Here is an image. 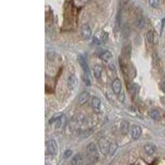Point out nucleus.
<instances>
[{
  "instance_id": "1",
  "label": "nucleus",
  "mask_w": 165,
  "mask_h": 165,
  "mask_svg": "<svg viewBox=\"0 0 165 165\" xmlns=\"http://www.w3.org/2000/svg\"><path fill=\"white\" fill-rule=\"evenodd\" d=\"M87 154L88 158L93 161H97L98 159V149L94 143H90L87 146Z\"/></svg>"
},
{
  "instance_id": "2",
  "label": "nucleus",
  "mask_w": 165,
  "mask_h": 165,
  "mask_svg": "<svg viewBox=\"0 0 165 165\" xmlns=\"http://www.w3.org/2000/svg\"><path fill=\"white\" fill-rule=\"evenodd\" d=\"M108 34L105 31H99L93 36V42L97 45H101L105 41H107Z\"/></svg>"
},
{
  "instance_id": "3",
  "label": "nucleus",
  "mask_w": 165,
  "mask_h": 165,
  "mask_svg": "<svg viewBox=\"0 0 165 165\" xmlns=\"http://www.w3.org/2000/svg\"><path fill=\"white\" fill-rule=\"evenodd\" d=\"M47 152L51 155H55L58 152V146L56 141L54 139H49L46 142Z\"/></svg>"
},
{
  "instance_id": "4",
  "label": "nucleus",
  "mask_w": 165,
  "mask_h": 165,
  "mask_svg": "<svg viewBox=\"0 0 165 165\" xmlns=\"http://www.w3.org/2000/svg\"><path fill=\"white\" fill-rule=\"evenodd\" d=\"M99 150L104 155L109 154L110 142L106 138H102L99 140Z\"/></svg>"
},
{
  "instance_id": "5",
  "label": "nucleus",
  "mask_w": 165,
  "mask_h": 165,
  "mask_svg": "<svg viewBox=\"0 0 165 165\" xmlns=\"http://www.w3.org/2000/svg\"><path fill=\"white\" fill-rule=\"evenodd\" d=\"M81 36L84 40H88L92 36V30L88 24H83L81 27Z\"/></svg>"
},
{
  "instance_id": "6",
  "label": "nucleus",
  "mask_w": 165,
  "mask_h": 165,
  "mask_svg": "<svg viewBox=\"0 0 165 165\" xmlns=\"http://www.w3.org/2000/svg\"><path fill=\"white\" fill-rule=\"evenodd\" d=\"M78 64H80V66H81V68L82 69V70H83L84 73L89 75L90 71H89V68H88V63L86 61V60L83 58V56H82V55H78Z\"/></svg>"
},
{
  "instance_id": "7",
  "label": "nucleus",
  "mask_w": 165,
  "mask_h": 165,
  "mask_svg": "<svg viewBox=\"0 0 165 165\" xmlns=\"http://www.w3.org/2000/svg\"><path fill=\"white\" fill-rule=\"evenodd\" d=\"M142 130L139 125H133L130 130V137L133 139H138L141 136Z\"/></svg>"
},
{
  "instance_id": "8",
  "label": "nucleus",
  "mask_w": 165,
  "mask_h": 165,
  "mask_svg": "<svg viewBox=\"0 0 165 165\" xmlns=\"http://www.w3.org/2000/svg\"><path fill=\"white\" fill-rule=\"evenodd\" d=\"M112 91L115 94H120L122 89V83L119 78H116L112 82Z\"/></svg>"
},
{
  "instance_id": "9",
  "label": "nucleus",
  "mask_w": 165,
  "mask_h": 165,
  "mask_svg": "<svg viewBox=\"0 0 165 165\" xmlns=\"http://www.w3.org/2000/svg\"><path fill=\"white\" fill-rule=\"evenodd\" d=\"M91 105H92V107H93L94 112H96V113L100 112V110H101V100L98 97H93V99H92Z\"/></svg>"
},
{
  "instance_id": "10",
  "label": "nucleus",
  "mask_w": 165,
  "mask_h": 165,
  "mask_svg": "<svg viewBox=\"0 0 165 165\" xmlns=\"http://www.w3.org/2000/svg\"><path fill=\"white\" fill-rule=\"evenodd\" d=\"M78 84V79L75 75H70L67 80L68 88L69 90H73Z\"/></svg>"
},
{
  "instance_id": "11",
  "label": "nucleus",
  "mask_w": 165,
  "mask_h": 165,
  "mask_svg": "<svg viewBox=\"0 0 165 165\" xmlns=\"http://www.w3.org/2000/svg\"><path fill=\"white\" fill-rule=\"evenodd\" d=\"M120 130L121 132V134H124V135H126L128 134L130 130V124L127 121H122L121 122V125H120Z\"/></svg>"
},
{
  "instance_id": "12",
  "label": "nucleus",
  "mask_w": 165,
  "mask_h": 165,
  "mask_svg": "<svg viewBox=\"0 0 165 165\" xmlns=\"http://www.w3.org/2000/svg\"><path fill=\"white\" fill-rule=\"evenodd\" d=\"M90 98V94L88 93V92H82L79 97H78V104L81 106V105H83L85 103H87L88 101V99Z\"/></svg>"
},
{
  "instance_id": "13",
  "label": "nucleus",
  "mask_w": 165,
  "mask_h": 165,
  "mask_svg": "<svg viewBox=\"0 0 165 165\" xmlns=\"http://www.w3.org/2000/svg\"><path fill=\"white\" fill-rule=\"evenodd\" d=\"M72 165H84V161L82 159V156L80 154H76L73 157L71 161Z\"/></svg>"
},
{
  "instance_id": "14",
  "label": "nucleus",
  "mask_w": 165,
  "mask_h": 165,
  "mask_svg": "<svg viewBox=\"0 0 165 165\" xmlns=\"http://www.w3.org/2000/svg\"><path fill=\"white\" fill-rule=\"evenodd\" d=\"M102 73H103V68L100 64H96L93 67V75L95 78L100 79L102 77Z\"/></svg>"
},
{
  "instance_id": "15",
  "label": "nucleus",
  "mask_w": 165,
  "mask_h": 165,
  "mask_svg": "<svg viewBox=\"0 0 165 165\" xmlns=\"http://www.w3.org/2000/svg\"><path fill=\"white\" fill-rule=\"evenodd\" d=\"M144 151H145V153H146L148 155H153L155 153V151H156V147H155V145L151 144H146V145H144Z\"/></svg>"
},
{
  "instance_id": "16",
  "label": "nucleus",
  "mask_w": 165,
  "mask_h": 165,
  "mask_svg": "<svg viewBox=\"0 0 165 165\" xmlns=\"http://www.w3.org/2000/svg\"><path fill=\"white\" fill-rule=\"evenodd\" d=\"M100 57H101V59L103 60V61L109 62L112 59V54L109 51H106L103 52V53L101 54Z\"/></svg>"
},
{
  "instance_id": "17",
  "label": "nucleus",
  "mask_w": 165,
  "mask_h": 165,
  "mask_svg": "<svg viewBox=\"0 0 165 165\" xmlns=\"http://www.w3.org/2000/svg\"><path fill=\"white\" fill-rule=\"evenodd\" d=\"M149 116L152 119L155 120V121H158V120L160 119V112L158 110H152V111H150V113H149Z\"/></svg>"
},
{
  "instance_id": "18",
  "label": "nucleus",
  "mask_w": 165,
  "mask_h": 165,
  "mask_svg": "<svg viewBox=\"0 0 165 165\" xmlns=\"http://www.w3.org/2000/svg\"><path fill=\"white\" fill-rule=\"evenodd\" d=\"M117 150V144L115 141H112L110 143V150H109V154L111 156H112L115 154V152Z\"/></svg>"
},
{
  "instance_id": "19",
  "label": "nucleus",
  "mask_w": 165,
  "mask_h": 165,
  "mask_svg": "<svg viewBox=\"0 0 165 165\" xmlns=\"http://www.w3.org/2000/svg\"><path fill=\"white\" fill-rule=\"evenodd\" d=\"M144 25H145V21H144V20L142 17L138 18V19L136 20V21H135V26H136L137 28H139V29L144 28Z\"/></svg>"
},
{
  "instance_id": "20",
  "label": "nucleus",
  "mask_w": 165,
  "mask_h": 165,
  "mask_svg": "<svg viewBox=\"0 0 165 165\" xmlns=\"http://www.w3.org/2000/svg\"><path fill=\"white\" fill-rule=\"evenodd\" d=\"M146 38L147 41H149V43H153L154 40H155V34L152 31H149L146 33Z\"/></svg>"
},
{
  "instance_id": "21",
  "label": "nucleus",
  "mask_w": 165,
  "mask_h": 165,
  "mask_svg": "<svg viewBox=\"0 0 165 165\" xmlns=\"http://www.w3.org/2000/svg\"><path fill=\"white\" fill-rule=\"evenodd\" d=\"M62 115L61 113H58V114H55V116H53L51 117V119L49 121V123L50 124H53V123H55L58 120H60V119L62 117Z\"/></svg>"
},
{
  "instance_id": "22",
  "label": "nucleus",
  "mask_w": 165,
  "mask_h": 165,
  "mask_svg": "<svg viewBox=\"0 0 165 165\" xmlns=\"http://www.w3.org/2000/svg\"><path fill=\"white\" fill-rule=\"evenodd\" d=\"M150 5L154 8H158L159 7L160 0H149Z\"/></svg>"
},
{
  "instance_id": "23",
  "label": "nucleus",
  "mask_w": 165,
  "mask_h": 165,
  "mask_svg": "<svg viewBox=\"0 0 165 165\" xmlns=\"http://www.w3.org/2000/svg\"><path fill=\"white\" fill-rule=\"evenodd\" d=\"M139 86L138 85H136V84H134V85H132L131 86V93H133V95L135 96L138 92H139Z\"/></svg>"
},
{
  "instance_id": "24",
  "label": "nucleus",
  "mask_w": 165,
  "mask_h": 165,
  "mask_svg": "<svg viewBox=\"0 0 165 165\" xmlns=\"http://www.w3.org/2000/svg\"><path fill=\"white\" fill-rule=\"evenodd\" d=\"M72 154L73 152L71 150H66V151L64 152V159H68V158H69V157L72 155Z\"/></svg>"
},
{
  "instance_id": "25",
  "label": "nucleus",
  "mask_w": 165,
  "mask_h": 165,
  "mask_svg": "<svg viewBox=\"0 0 165 165\" xmlns=\"http://www.w3.org/2000/svg\"><path fill=\"white\" fill-rule=\"evenodd\" d=\"M159 87L160 89H161V91H162L164 93H165V82H161L159 84Z\"/></svg>"
},
{
  "instance_id": "26",
  "label": "nucleus",
  "mask_w": 165,
  "mask_h": 165,
  "mask_svg": "<svg viewBox=\"0 0 165 165\" xmlns=\"http://www.w3.org/2000/svg\"><path fill=\"white\" fill-rule=\"evenodd\" d=\"M80 2H82V3H87V2H88L89 0H79Z\"/></svg>"
},
{
  "instance_id": "27",
  "label": "nucleus",
  "mask_w": 165,
  "mask_h": 165,
  "mask_svg": "<svg viewBox=\"0 0 165 165\" xmlns=\"http://www.w3.org/2000/svg\"><path fill=\"white\" fill-rule=\"evenodd\" d=\"M164 105H165V99H164Z\"/></svg>"
},
{
  "instance_id": "28",
  "label": "nucleus",
  "mask_w": 165,
  "mask_h": 165,
  "mask_svg": "<svg viewBox=\"0 0 165 165\" xmlns=\"http://www.w3.org/2000/svg\"><path fill=\"white\" fill-rule=\"evenodd\" d=\"M88 165H90V164H88Z\"/></svg>"
}]
</instances>
